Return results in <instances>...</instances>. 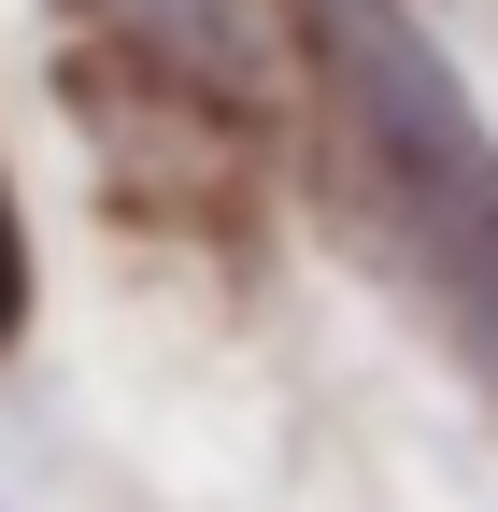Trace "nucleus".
Instances as JSON below:
<instances>
[{
  "mask_svg": "<svg viewBox=\"0 0 498 512\" xmlns=\"http://www.w3.org/2000/svg\"><path fill=\"white\" fill-rule=\"evenodd\" d=\"M29 328V228H15V200H0V342Z\"/></svg>",
  "mask_w": 498,
  "mask_h": 512,
  "instance_id": "nucleus-1",
  "label": "nucleus"
}]
</instances>
